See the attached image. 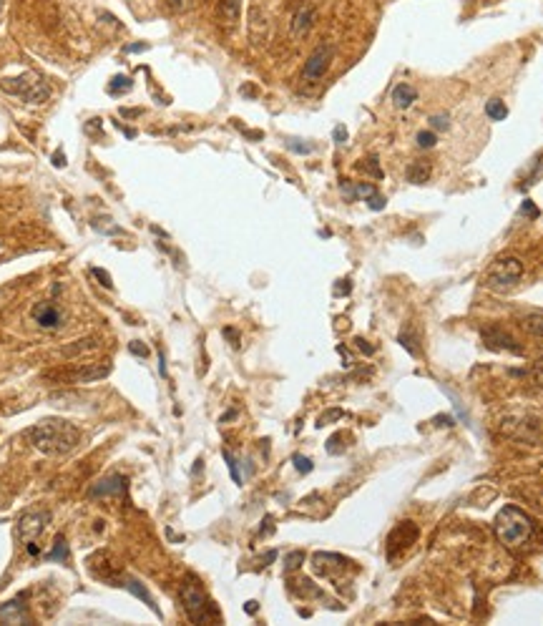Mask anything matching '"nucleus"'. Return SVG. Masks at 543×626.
I'll return each instance as SVG.
<instances>
[{
    "instance_id": "nucleus-1",
    "label": "nucleus",
    "mask_w": 543,
    "mask_h": 626,
    "mask_svg": "<svg viewBox=\"0 0 543 626\" xmlns=\"http://www.w3.org/2000/svg\"><path fill=\"white\" fill-rule=\"evenodd\" d=\"M30 445L46 455H66L81 443V433L63 418H46L25 431Z\"/></svg>"
},
{
    "instance_id": "nucleus-2",
    "label": "nucleus",
    "mask_w": 543,
    "mask_h": 626,
    "mask_svg": "<svg viewBox=\"0 0 543 626\" xmlns=\"http://www.w3.org/2000/svg\"><path fill=\"white\" fill-rule=\"evenodd\" d=\"M496 536L503 546L508 548H520L526 546L533 536V521L515 506H506L498 511L496 516Z\"/></svg>"
},
{
    "instance_id": "nucleus-3",
    "label": "nucleus",
    "mask_w": 543,
    "mask_h": 626,
    "mask_svg": "<svg viewBox=\"0 0 543 626\" xmlns=\"http://www.w3.org/2000/svg\"><path fill=\"white\" fill-rule=\"evenodd\" d=\"M0 88L6 93H11V96L25 101V104H46L48 96H51L48 80L38 73H23V76H16V78H3L0 80Z\"/></svg>"
},
{
    "instance_id": "nucleus-4",
    "label": "nucleus",
    "mask_w": 543,
    "mask_h": 626,
    "mask_svg": "<svg viewBox=\"0 0 543 626\" xmlns=\"http://www.w3.org/2000/svg\"><path fill=\"white\" fill-rule=\"evenodd\" d=\"M181 603H184V611L189 616L191 624H209V621L219 619V611L212 601H209L207 594L199 589V584L194 579H186L181 584Z\"/></svg>"
},
{
    "instance_id": "nucleus-5",
    "label": "nucleus",
    "mask_w": 543,
    "mask_h": 626,
    "mask_svg": "<svg viewBox=\"0 0 543 626\" xmlns=\"http://www.w3.org/2000/svg\"><path fill=\"white\" fill-rule=\"evenodd\" d=\"M523 277V262L518 257H501L493 262L488 270V287L493 289H506L513 287L515 282Z\"/></svg>"
},
{
    "instance_id": "nucleus-6",
    "label": "nucleus",
    "mask_w": 543,
    "mask_h": 626,
    "mask_svg": "<svg viewBox=\"0 0 543 626\" xmlns=\"http://www.w3.org/2000/svg\"><path fill=\"white\" fill-rule=\"evenodd\" d=\"M88 571H91L93 579L104 581L109 586H118L121 589V581H123V571L121 566L116 563V558L111 556L109 551H96L93 556H88Z\"/></svg>"
},
{
    "instance_id": "nucleus-7",
    "label": "nucleus",
    "mask_w": 543,
    "mask_h": 626,
    "mask_svg": "<svg viewBox=\"0 0 543 626\" xmlns=\"http://www.w3.org/2000/svg\"><path fill=\"white\" fill-rule=\"evenodd\" d=\"M51 523V511H30V513H23L20 516V521H18L16 526V536L20 543H30V541H35L38 536L46 531V526Z\"/></svg>"
},
{
    "instance_id": "nucleus-8",
    "label": "nucleus",
    "mask_w": 543,
    "mask_h": 626,
    "mask_svg": "<svg viewBox=\"0 0 543 626\" xmlns=\"http://www.w3.org/2000/svg\"><path fill=\"white\" fill-rule=\"evenodd\" d=\"M332 58H335V46H329V43H322L312 51V56L307 58L305 68H302V78L305 80H319L324 73H327L329 64H332Z\"/></svg>"
},
{
    "instance_id": "nucleus-9",
    "label": "nucleus",
    "mask_w": 543,
    "mask_h": 626,
    "mask_svg": "<svg viewBox=\"0 0 543 626\" xmlns=\"http://www.w3.org/2000/svg\"><path fill=\"white\" fill-rule=\"evenodd\" d=\"M315 20H317V11L310 0H302L300 6L292 11V18H289V33L295 40H302L310 30H312Z\"/></svg>"
},
{
    "instance_id": "nucleus-10",
    "label": "nucleus",
    "mask_w": 543,
    "mask_h": 626,
    "mask_svg": "<svg viewBox=\"0 0 543 626\" xmlns=\"http://www.w3.org/2000/svg\"><path fill=\"white\" fill-rule=\"evenodd\" d=\"M415 538H417L415 523H410V521L400 523L398 529L390 534V538H387V558L395 561V556H398L400 551H405V548H410L413 543H415Z\"/></svg>"
},
{
    "instance_id": "nucleus-11",
    "label": "nucleus",
    "mask_w": 543,
    "mask_h": 626,
    "mask_svg": "<svg viewBox=\"0 0 543 626\" xmlns=\"http://www.w3.org/2000/svg\"><path fill=\"white\" fill-rule=\"evenodd\" d=\"M25 598H28V594H18L11 601L0 603V621H3V624H30Z\"/></svg>"
},
{
    "instance_id": "nucleus-12",
    "label": "nucleus",
    "mask_w": 543,
    "mask_h": 626,
    "mask_svg": "<svg viewBox=\"0 0 543 626\" xmlns=\"http://www.w3.org/2000/svg\"><path fill=\"white\" fill-rule=\"evenodd\" d=\"M111 375V365L109 362H101V365H86V368L78 370H68V373H58V378H63L66 383H99V380L109 378Z\"/></svg>"
},
{
    "instance_id": "nucleus-13",
    "label": "nucleus",
    "mask_w": 543,
    "mask_h": 626,
    "mask_svg": "<svg viewBox=\"0 0 543 626\" xmlns=\"http://www.w3.org/2000/svg\"><path fill=\"white\" fill-rule=\"evenodd\" d=\"M128 490V478L126 476H106L88 490V498H109V495H126Z\"/></svg>"
},
{
    "instance_id": "nucleus-14",
    "label": "nucleus",
    "mask_w": 543,
    "mask_h": 626,
    "mask_svg": "<svg viewBox=\"0 0 543 626\" xmlns=\"http://www.w3.org/2000/svg\"><path fill=\"white\" fill-rule=\"evenodd\" d=\"M483 342H486L488 347H496V350H508V352H515V355H520V352H523V347H520L508 332H503L501 327H486V330H483Z\"/></svg>"
},
{
    "instance_id": "nucleus-15",
    "label": "nucleus",
    "mask_w": 543,
    "mask_h": 626,
    "mask_svg": "<svg viewBox=\"0 0 543 626\" xmlns=\"http://www.w3.org/2000/svg\"><path fill=\"white\" fill-rule=\"evenodd\" d=\"M121 589H126V591L131 594V596L141 598V601H144L146 606H149V609L154 611V614H157V616H161V611H159V606H157V601H154V596H151V594H149V589H146V586H144V584H141L139 579H133V576H123V581H121Z\"/></svg>"
},
{
    "instance_id": "nucleus-16",
    "label": "nucleus",
    "mask_w": 543,
    "mask_h": 626,
    "mask_svg": "<svg viewBox=\"0 0 543 626\" xmlns=\"http://www.w3.org/2000/svg\"><path fill=\"white\" fill-rule=\"evenodd\" d=\"M33 320L41 325L43 330H56L61 327V312L56 310V305L51 302H41V305L33 310Z\"/></svg>"
},
{
    "instance_id": "nucleus-17",
    "label": "nucleus",
    "mask_w": 543,
    "mask_h": 626,
    "mask_svg": "<svg viewBox=\"0 0 543 626\" xmlns=\"http://www.w3.org/2000/svg\"><path fill=\"white\" fill-rule=\"evenodd\" d=\"M417 101V91L410 86V83H398L393 88V106L400 111H408L413 104Z\"/></svg>"
},
{
    "instance_id": "nucleus-18",
    "label": "nucleus",
    "mask_w": 543,
    "mask_h": 626,
    "mask_svg": "<svg viewBox=\"0 0 543 626\" xmlns=\"http://www.w3.org/2000/svg\"><path fill=\"white\" fill-rule=\"evenodd\" d=\"M242 13V0H219V18L224 23L234 25Z\"/></svg>"
},
{
    "instance_id": "nucleus-19",
    "label": "nucleus",
    "mask_w": 543,
    "mask_h": 626,
    "mask_svg": "<svg viewBox=\"0 0 543 626\" xmlns=\"http://www.w3.org/2000/svg\"><path fill=\"white\" fill-rule=\"evenodd\" d=\"M405 176H408V181H413V184H425L430 179V164L428 161H413L410 167H408V171H405Z\"/></svg>"
},
{
    "instance_id": "nucleus-20",
    "label": "nucleus",
    "mask_w": 543,
    "mask_h": 626,
    "mask_svg": "<svg viewBox=\"0 0 543 626\" xmlns=\"http://www.w3.org/2000/svg\"><path fill=\"white\" fill-rule=\"evenodd\" d=\"M46 561H56V563H66L68 561V543H66L63 536H56V541H53V548L46 553Z\"/></svg>"
},
{
    "instance_id": "nucleus-21",
    "label": "nucleus",
    "mask_w": 543,
    "mask_h": 626,
    "mask_svg": "<svg viewBox=\"0 0 543 626\" xmlns=\"http://www.w3.org/2000/svg\"><path fill=\"white\" fill-rule=\"evenodd\" d=\"M486 116L491 121H506V116H508V106L503 104L501 98H491L486 104Z\"/></svg>"
},
{
    "instance_id": "nucleus-22",
    "label": "nucleus",
    "mask_w": 543,
    "mask_h": 626,
    "mask_svg": "<svg viewBox=\"0 0 543 626\" xmlns=\"http://www.w3.org/2000/svg\"><path fill=\"white\" fill-rule=\"evenodd\" d=\"M131 86H133V80L128 78V76H116V78L109 83V93L111 96H121V93L131 91Z\"/></svg>"
},
{
    "instance_id": "nucleus-23",
    "label": "nucleus",
    "mask_w": 543,
    "mask_h": 626,
    "mask_svg": "<svg viewBox=\"0 0 543 626\" xmlns=\"http://www.w3.org/2000/svg\"><path fill=\"white\" fill-rule=\"evenodd\" d=\"M523 327H526V332L536 335V337H543V315L523 317Z\"/></svg>"
},
{
    "instance_id": "nucleus-24",
    "label": "nucleus",
    "mask_w": 543,
    "mask_h": 626,
    "mask_svg": "<svg viewBox=\"0 0 543 626\" xmlns=\"http://www.w3.org/2000/svg\"><path fill=\"white\" fill-rule=\"evenodd\" d=\"M221 455H224L226 466H229L231 481H234V483H237V486H239V483H242V473H239V463H237V458H234V455H231L229 450H224V453H221Z\"/></svg>"
},
{
    "instance_id": "nucleus-25",
    "label": "nucleus",
    "mask_w": 543,
    "mask_h": 626,
    "mask_svg": "<svg viewBox=\"0 0 543 626\" xmlns=\"http://www.w3.org/2000/svg\"><path fill=\"white\" fill-rule=\"evenodd\" d=\"M302 561H305V551H292L287 558H284V571H295V569H300Z\"/></svg>"
},
{
    "instance_id": "nucleus-26",
    "label": "nucleus",
    "mask_w": 543,
    "mask_h": 626,
    "mask_svg": "<svg viewBox=\"0 0 543 626\" xmlns=\"http://www.w3.org/2000/svg\"><path fill=\"white\" fill-rule=\"evenodd\" d=\"M342 440H345V435H342V433H337V435L329 438V440H327V453L329 455L345 453V445H342Z\"/></svg>"
},
{
    "instance_id": "nucleus-27",
    "label": "nucleus",
    "mask_w": 543,
    "mask_h": 626,
    "mask_svg": "<svg viewBox=\"0 0 543 626\" xmlns=\"http://www.w3.org/2000/svg\"><path fill=\"white\" fill-rule=\"evenodd\" d=\"M435 144H438V136H435V131H420V133H417V146H420V149H433Z\"/></svg>"
},
{
    "instance_id": "nucleus-28",
    "label": "nucleus",
    "mask_w": 543,
    "mask_h": 626,
    "mask_svg": "<svg viewBox=\"0 0 543 626\" xmlns=\"http://www.w3.org/2000/svg\"><path fill=\"white\" fill-rule=\"evenodd\" d=\"M93 347H96V339H83V345H71V347H66L63 355H66V357H71V355H78V352H83V350H93Z\"/></svg>"
},
{
    "instance_id": "nucleus-29",
    "label": "nucleus",
    "mask_w": 543,
    "mask_h": 626,
    "mask_svg": "<svg viewBox=\"0 0 543 626\" xmlns=\"http://www.w3.org/2000/svg\"><path fill=\"white\" fill-rule=\"evenodd\" d=\"M292 463H295V468H297V471H300V473H312V468H315V466H312V460L305 458V455H300V453H297L295 458H292Z\"/></svg>"
},
{
    "instance_id": "nucleus-30",
    "label": "nucleus",
    "mask_w": 543,
    "mask_h": 626,
    "mask_svg": "<svg viewBox=\"0 0 543 626\" xmlns=\"http://www.w3.org/2000/svg\"><path fill=\"white\" fill-rule=\"evenodd\" d=\"M360 169H362V171H367V174H372V176H377V179L382 176V169H380V164H377V159H367L365 164H360Z\"/></svg>"
},
{
    "instance_id": "nucleus-31",
    "label": "nucleus",
    "mask_w": 543,
    "mask_h": 626,
    "mask_svg": "<svg viewBox=\"0 0 543 626\" xmlns=\"http://www.w3.org/2000/svg\"><path fill=\"white\" fill-rule=\"evenodd\" d=\"M430 128L433 131H445V128H451V119L448 116H433L430 119Z\"/></svg>"
},
{
    "instance_id": "nucleus-32",
    "label": "nucleus",
    "mask_w": 543,
    "mask_h": 626,
    "mask_svg": "<svg viewBox=\"0 0 543 626\" xmlns=\"http://www.w3.org/2000/svg\"><path fill=\"white\" fill-rule=\"evenodd\" d=\"M365 201H367V207H370L372 212H382V209H385V204H387L385 196H380V194H377V191L370 196V199H365Z\"/></svg>"
},
{
    "instance_id": "nucleus-33",
    "label": "nucleus",
    "mask_w": 543,
    "mask_h": 626,
    "mask_svg": "<svg viewBox=\"0 0 543 626\" xmlns=\"http://www.w3.org/2000/svg\"><path fill=\"white\" fill-rule=\"evenodd\" d=\"M128 350H131V355H139L141 360H146V357H149V347H146L144 342H139V339H133L131 345H128Z\"/></svg>"
},
{
    "instance_id": "nucleus-34",
    "label": "nucleus",
    "mask_w": 543,
    "mask_h": 626,
    "mask_svg": "<svg viewBox=\"0 0 543 626\" xmlns=\"http://www.w3.org/2000/svg\"><path fill=\"white\" fill-rule=\"evenodd\" d=\"M287 149L295 151V154H312L315 146L312 144H297L295 138H292V141H287Z\"/></svg>"
},
{
    "instance_id": "nucleus-35",
    "label": "nucleus",
    "mask_w": 543,
    "mask_h": 626,
    "mask_svg": "<svg viewBox=\"0 0 543 626\" xmlns=\"http://www.w3.org/2000/svg\"><path fill=\"white\" fill-rule=\"evenodd\" d=\"M340 418H342V410H327V413H324V415H319V420H317V428L327 426L329 420H340Z\"/></svg>"
},
{
    "instance_id": "nucleus-36",
    "label": "nucleus",
    "mask_w": 543,
    "mask_h": 626,
    "mask_svg": "<svg viewBox=\"0 0 543 626\" xmlns=\"http://www.w3.org/2000/svg\"><path fill=\"white\" fill-rule=\"evenodd\" d=\"M398 339H400V345H403L405 350L410 352L413 357H417V347H415V342H413V337H410V335H400Z\"/></svg>"
},
{
    "instance_id": "nucleus-37",
    "label": "nucleus",
    "mask_w": 543,
    "mask_h": 626,
    "mask_svg": "<svg viewBox=\"0 0 543 626\" xmlns=\"http://www.w3.org/2000/svg\"><path fill=\"white\" fill-rule=\"evenodd\" d=\"M191 3H194V0H169V8L176 13H184L191 8Z\"/></svg>"
},
{
    "instance_id": "nucleus-38",
    "label": "nucleus",
    "mask_w": 543,
    "mask_h": 626,
    "mask_svg": "<svg viewBox=\"0 0 543 626\" xmlns=\"http://www.w3.org/2000/svg\"><path fill=\"white\" fill-rule=\"evenodd\" d=\"M520 214H528V217H531V219H536V217H538L536 204H533L531 199H526V201H523V204H520Z\"/></svg>"
},
{
    "instance_id": "nucleus-39",
    "label": "nucleus",
    "mask_w": 543,
    "mask_h": 626,
    "mask_svg": "<svg viewBox=\"0 0 543 626\" xmlns=\"http://www.w3.org/2000/svg\"><path fill=\"white\" fill-rule=\"evenodd\" d=\"M332 138H335V144H345V141H347V128L342 126V124H340V126H335V131H332Z\"/></svg>"
},
{
    "instance_id": "nucleus-40",
    "label": "nucleus",
    "mask_w": 543,
    "mask_h": 626,
    "mask_svg": "<svg viewBox=\"0 0 543 626\" xmlns=\"http://www.w3.org/2000/svg\"><path fill=\"white\" fill-rule=\"evenodd\" d=\"M93 275H96V277H99V279H101V287L111 289V277H109V272H106V270H93Z\"/></svg>"
},
{
    "instance_id": "nucleus-41",
    "label": "nucleus",
    "mask_w": 543,
    "mask_h": 626,
    "mask_svg": "<svg viewBox=\"0 0 543 626\" xmlns=\"http://www.w3.org/2000/svg\"><path fill=\"white\" fill-rule=\"evenodd\" d=\"M350 289H353L350 279H340V284H335V294H350Z\"/></svg>"
},
{
    "instance_id": "nucleus-42",
    "label": "nucleus",
    "mask_w": 543,
    "mask_h": 626,
    "mask_svg": "<svg viewBox=\"0 0 543 626\" xmlns=\"http://www.w3.org/2000/svg\"><path fill=\"white\" fill-rule=\"evenodd\" d=\"M355 345H358L360 350L365 352V355H372V352H375V347H372V345H367V339H362V337H358V339H355Z\"/></svg>"
},
{
    "instance_id": "nucleus-43",
    "label": "nucleus",
    "mask_w": 543,
    "mask_h": 626,
    "mask_svg": "<svg viewBox=\"0 0 543 626\" xmlns=\"http://www.w3.org/2000/svg\"><path fill=\"white\" fill-rule=\"evenodd\" d=\"M146 43H131V46H126V53H139V51H146Z\"/></svg>"
},
{
    "instance_id": "nucleus-44",
    "label": "nucleus",
    "mask_w": 543,
    "mask_h": 626,
    "mask_svg": "<svg viewBox=\"0 0 543 626\" xmlns=\"http://www.w3.org/2000/svg\"><path fill=\"white\" fill-rule=\"evenodd\" d=\"M53 164H56L58 169H63L66 167V156L61 154V151H58V154H53Z\"/></svg>"
},
{
    "instance_id": "nucleus-45",
    "label": "nucleus",
    "mask_w": 543,
    "mask_h": 626,
    "mask_svg": "<svg viewBox=\"0 0 543 626\" xmlns=\"http://www.w3.org/2000/svg\"><path fill=\"white\" fill-rule=\"evenodd\" d=\"M224 335L231 339V345H239V335L234 332V330H231V327H226V330H224Z\"/></svg>"
},
{
    "instance_id": "nucleus-46",
    "label": "nucleus",
    "mask_w": 543,
    "mask_h": 626,
    "mask_svg": "<svg viewBox=\"0 0 543 626\" xmlns=\"http://www.w3.org/2000/svg\"><path fill=\"white\" fill-rule=\"evenodd\" d=\"M435 420H438V426H453V418H451V415H438V418H435Z\"/></svg>"
},
{
    "instance_id": "nucleus-47",
    "label": "nucleus",
    "mask_w": 543,
    "mask_h": 626,
    "mask_svg": "<svg viewBox=\"0 0 543 626\" xmlns=\"http://www.w3.org/2000/svg\"><path fill=\"white\" fill-rule=\"evenodd\" d=\"M257 609H260V606H257V601H247V603H244V611H247V614H257Z\"/></svg>"
},
{
    "instance_id": "nucleus-48",
    "label": "nucleus",
    "mask_w": 543,
    "mask_h": 626,
    "mask_svg": "<svg viewBox=\"0 0 543 626\" xmlns=\"http://www.w3.org/2000/svg\"><path fill=\"white\" fill-rule=\"evenodd\" d=\"M260 534H262V536L272 534V518H269V516L264 518V526H262V531H260Z\"/></svg>"
},
{
    "instance_id": "nucleus-49",
    "label": "nucleus",
    "mask_w": 543,
    "mask_h": 626,
    "mask_svg": "<svg viewBox=\"0 0 543 626\" xmlns=\"http://www.w3.org/2000/svg\"><path fill=\"white\" fill-rule=\"evenodd\" d=\"M536 375H538V380L543 383V357L538 360V365H536Z\"/></svg>"
},
{
    "instance_id": "nucleus-50",
    "label": "nucleus",
    "mask_w": 543,
    "mask_h": 626,
    "mask_svg": "<svg viewBox=\"0 0 543 626\" xmlns=\"http://www.w3.org/2000/svg\"><path fill=\"white\" fill-rule=\"evenodd\" d=\"M234 415H237V410H229V413H224V415H221V423H226V420H231V418H234Z\"/></svg>"
}]
</instances>
